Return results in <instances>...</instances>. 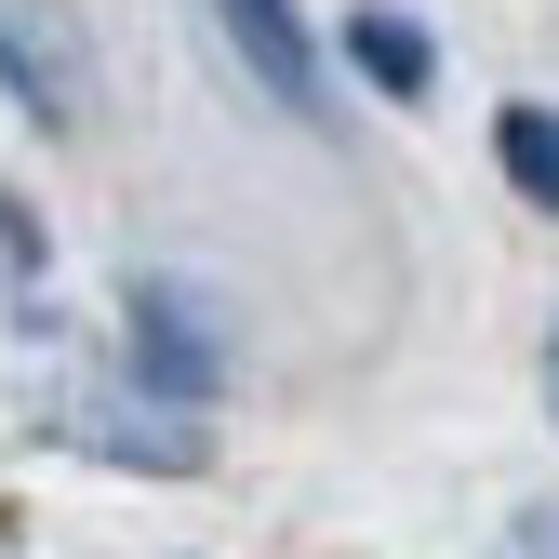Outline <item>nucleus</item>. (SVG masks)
Instances as JSON below:
<instances>
[{
    "instance_id": "7",
    "label": "nucleus",
    "mask_w": 559,
    "mask_h": 559,
    "mask_svg": "<svg viewBox=\"0 0 559 559\" xmlns=\"http://www.w3.org/2000/svg\"><path fill=\"white\" fill-rule=\"evenodd\" d=\"M546 413H559V333H546Z\"/></svg>"
},
{
    "instance_id": "4",
    "label": "nucleus",
    "mask_w": 559,
    "mask_h": 559,
    "mask_svg": "<svg viewBox=\"0 0 559 559\" xmlns=\"http://www.w3.org/2000/svg\"><path fill=\"white\" fill-rule=\"evenodd\" d=\"M133 373H160L174 400H200V386H214V346L187 333V307H174V294H133Z\"/></svg>"
},
{
    "instance_id": "6",
    "label": "nucleus",
    "mask_w": 559,
    "mask_h": 559,
    "mask_svg": "<svg viewBox=\"0 0 559 559\" xmlns=\"http://www.w3.org/2000/svg\"><path fill=\"white\" fill-rule=\"evenodd\" d=\"M493 147H507L520 200H546V214H559V120H546V107H507V133H493Z\"/></svg>"
},
{
    "instance_id": "2",
    "label": "nucleus",
    "mask_w": 559,
    "mask_h": 559,
    "mask_svg": "<svg viewBox=\"0 0 559 559\" xmlns=\"http://www.w3.org/2000/svg\"><path fill=\"white\" fill-rule=\"evenodd\" d=\"M214 27H227V53L253 67L266 107L320 120V53H307V27H294V0H214Z\"/></svg>"
},
{
    "instance_id": "5",
    "label": "nucleus",
    "mask_w": 559,
    "mask_h": 559,
    "mask_svg": "<svg viewBox=\"0 0 559 559\" xmlns=\"http://www.w3.org/2000/svg\"><path fill=\"white\" fill-rule=\"evenodd\" d=\"M346 53H360L386 94H427V27H400V14H360V27H346Z\"/></svg>"
},
{
    "instance_id": "3",
    "label": "nucleus",
    "mask_w": 559,
    "mask_h": 559,
    "mask_svg": "<svg viewBox=\"0 0 559 559\" xmlns=\"http://www.w3.org/2000/svg\"><path fill=\"white\" fill-rule=\"evenodd\" d=\"M67 440H94V453H120V466H160V479L200 466V427H174V413H133V400H67Z\"/></svg>"
},
{
    "instance_id": "1",
    "label": "nucleus",
    "mask_w": 559,
    "mask_h": 559,
    "mask_svg": "<svg viewBox=\"0 0 559 559\" xmlns=\"http://www.w3.org/2000/svg\"><path fill=\"white\" fill-rule=\"evenodd\" d=\"M0 81H14L27 120L81 133L94 120V53H81V14L67 0H0Z\"/></svg>"
}]
</instances>
